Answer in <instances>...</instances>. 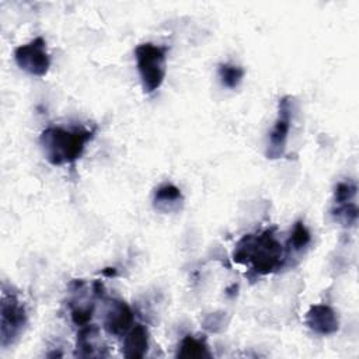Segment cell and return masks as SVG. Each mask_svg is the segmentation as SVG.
I'll return each instance as SVG.
<instances>
[{
    "label": "cell",
    "instance_id": "6da1fadb",
    "mask_svg": "<svg viewBox=\"0 0 359 359\" xmlns=\"http://www.w3.org/2000/svg\"><path fill=\"white\" fill-rule=\"evenodd\" d=\"M275 227H268L254 234L243 236L233 251V261L250 269L255 276L278 272L283 268L286 254L275 234Z\"/></svg>",
    "mask_w": 359,
    "mask_h": 359
},
{
    "label": "cell",
    "instance_id": "7a4b0ae2",
    "mask_svg": "<svg viewBox=\"0 0 359 359\" xmlns=\"http://www.w3.org/2000/svg\"><path fill=\"white\" fill-rule=\"evenodd\" d=\"M94 136L95 128L48 126L39 135V146L49 164H73L81 157L86 144L91 142Z\"/></svg>",
    "mask_w": 359,
    "mask_h": 359
},
{
    "label": "cell",
    "instance_id": "3957f363",
    "mask_svg": "<svg viewBox=\"0 0 359 359\" xmlns=\"http://www.w3.org/2000/svg\"><path fill=\"white\" fill-rule=\"evenodd\" d=\"M167 46H158L151 42L140 43L135 48L136 66L144 94L158 90L167 73Z\"/></svg>",
    "mask_w": 359,
    "mask_h": 359
},
{
    "label": "cell",
    "instance_id": "277c9868",
    "mask_svg": "<svg viewBox=\"0 0 359 359\" xmlns=\"http://www.w3.org/2000/svg\"><path fill=\"white\" fill-rule=\"evenodd\" d=\"M27 325V311L15 293L8 292L6 285L1 287L0 309V345L7 348L14 344Z\"/></svg>",
    "mask_w": 359,
    "mask_h": 359
},
{
    "label": "cell",
    "instance_id": "5b68a950",
    "mask_svg": "<svg viewBox=\"0 0 359 359\" xmlns=\"http://www.w3.org/2000/svg\"><path fill=\"white\" fill-rule=\"evenodd\" d=\"M14 60L17 66L31 76L43 77L50 67V57L46 50V42L42 36H36L28 43L14 49Z\"/></svg>",
    "mask_w": 359,
    "mask_h": 359
},
{
    "label": "cell",
    "instance_id": "8992f818",
    "mask_svg": "<svg viewBox=\"0 0 359 359\" xmlns=\"http://www.w3.org/2000/svg\"><path fill=\"white\" fill-rule=\"evenodd\" d=\"M293 116V98L290 95H285L279 100L278 104V118L272 126L269 133L268 146L265 156L271 160H276L283 157L287 144V136L290 130Z\"/></svg>",
    "mask_w": 359,
    "mask_h": 359
},
{
    "label": "cell",
    "instance_id": "52a82bcc",
    "mask_svg": "<svg viewBox=\"0 0 359 359\" xmlns=\"http://www.w3.org/2000/svg\"><path fill=\"white\" fill-rule=\"evenodd\" d=\"M135 316L130 306L121 299H112L108 303L104 316V330L114 337L125 335L133 327Z\"/></svg>",
    "mask_w": 359,
    "mask_h": 359
},
{
    "label": "cell",
    "instance_id": "ba28073f",
    "mask_svg": "<svg viewBox=\"0 0 359 359\" xmlns=\"http://www.w3.org/2000/svg\"><path fill=\"white\" fill-rule=\"evenodd\" d=\"M304 323L318 335H332L339 330V318L327 304H313L304 316Z\"/></svg>",
    "mask_w": 359,
    "mask_h": 359
},
{
    "label": "cell",
    "instance_id": "9c48e42d",
    "mask_svg": "<svg viewBox=\"0 0 359 359\" xmlns=\"http://www.w3.org/2000/svg\"><path fill=\"white\" fill-rule=\"evenodd\" d=\"M149 351V331L143 324L133 325L123 337L122 353L130 359L146 356Z\"/></svg>",
    "mask_w": 359,
    "mask_h": 359
},
{
    "label": "cell",
    "instance_id": "30bf717a",
    "mask_svg": "<svg viewBox=\"0 0 359 359\" xmlns=\"http://www.w3.org/2000/svg\"><path fill=\"white\" fill-rule=\"evenodd\" d=\"M184 203V195L181 189L172 184H164L158 187L153 196V206L163 212L171 213L178 210Z\"/></svg>",
    "mask_w": 359,
    "mask_h": 359
},
{
    "label": "cell",
    "instance_id": "8fae6325",
    "mask_svg": "<svg viewBox=\"0 0 359 359\" xmlns=\"http://www.w3.org/2000/svg\"><path fill=\"white\" fill-rule=\"evenodd\" d=\"M98 328L93 324L80 327L76 341V356H102L100 346L97 345Z\"/></svg>",
    "mask_w": 359,
    "mask_h": 359
},
{
    "label": "cell",
    "instance_id": "7c38bea8",
    "mask_svg": "<svg viewBox=\"0 0 359 359\" xmlns=\"http://www.w3.org/2000/svg\"><path fill=\"white\" fill-rule=\"evenodd\" d=\"M177 358H212L209 346L205 338H198L195 335H185L177 349Z\"/></svg>",
    "mask_w": 359,
    "mask_h": 359
},
{
    "label": "cell",
    "instance_id": "4fadbf2b",
    "mask_svg": "<svg viewBox=\"0 0 359 359\" xmlns=\"http://www.w3.org/2000/svg\"><path fill=\"white\" fill-rule=\"evenodd\" d=\"M310 241H311L310 231L307 230L304 223L302 220H299V222L294 223V226L292 229V233L289 236L287 247H286V252L285 254L286 255L287 254H299L304 248H307Z\"/></svg>",
    "mask_w": 359,
    "mask_h": 359
},
{
    "label": "cell",
    "instance_id": "5bb4252c",
    "mask_svg": "<svg viewBox=\"0 0 359 359\" xmlns=\"http://www.w3.org/2000/svg\"><path fill=\"white\" fill-rule=\"evenodd\" d=\"M217 73H219V79H220L222 84L224 87L233 90V88H237L240 86V83L243 81L245 70L241 66L222 63V65H219Z\"/></svg>",
    "mask_w": 359,
    "mask_h": 359
},
{
    "label": "cell",
    "instance_id": "9a60e30c",
    "mask_svg": "<svg viewBox=\"0 0 359 359\" xmlns=\"http://www.w3.org/2000/svg\"><path fill=\"white\" fill-rule=\"evenodd\" d=\"M331 215H332L335 222L341 223L345 227H349V226H353L356 223L358 208H356V205L353 202L339 203V205H335L332 208Z\"/></svg>",
    "mask_w": 359,
    "mask_h": 359
},
{
    "label": "cell",
    "instance_id": "2e32d148",
    "mask_svg": "<svg viewBox=\"0 0 359 359\" xmlns=\"http://www.w3.org/2000/svg\"><path fill=\"white\" fill-rule=\"evenodd\" d=\"M356 189L358 188H356L355 182H351V181L338 182L337 187H335V191H334V202H335V205L352 202V199L356 195Z\"/></svg>",
    "mask_w": 359,
    "mask_h": 359
},
{
    "label": "cell",
    "instance_id": "e0dca14e",
    "mask_svg": "<svg viewBox=\"0 0 359 359\" xmlns=\"http://www.w3.org/2000/svg\"><path fill=\"white\" fill-rule=\"evenodd\" d=\"M94 313V307L90 304L86 306H73L70 316H72V321L77 325V327H84L87 324H90V320L93 317Z\"/></svg>",
    "mask_w": 359,
    "mask_h": 359
},
{
    "label": "cell",
    "instance_id": "ac0fdd59",
    "mask_svg": "<svg viewBox=\"0 0 359 359\" xmlns=\"http://www.w3.org/2000/svg\"><path fill=\"white\" fill-rule=\"evenodd\" d=\"M226 314V313H224ZM224 314L223 313H212L206 317L205 320V328L213 332H217L220 330H223L226 327V321H224Z\"/></svg>",
    "mask_w": 359,
    "mask_h": 359
}]
</instances>
